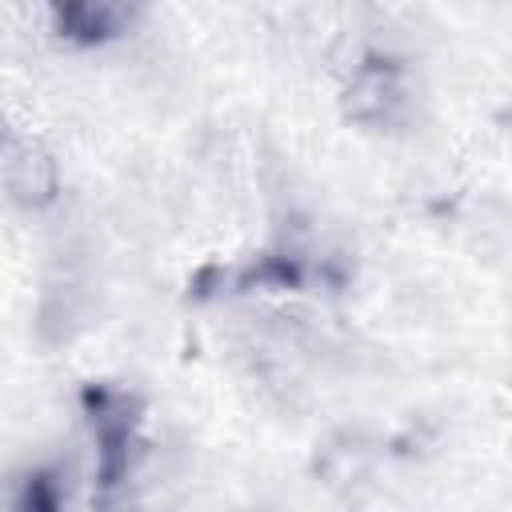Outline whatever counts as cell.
<instances>
[{
    "label": "cell",
    "instance_id": "7a4b0ae2",
    "mask_svg": "<svg viewBox=\"0 0 512 512\" xmlns=\"http://www.w3.org/2000/svg\"><path fill=\"white\" fill-rule=\"evenodd\" d=\"M52 28L80 48H100L136 28L148 0H44Z\"/></svg>",
    "mask_w": 512,
    "mask_h": 512
},
{
    "label": "cell",
    "instance_id": "6da1fadb",
    "mask_svg": "<svg viewBox=\"0 0 512 512\" xmlns=\"http://www.w3.org/2000/svg\"><path fill=\"white\" fill-rule=\"evenodd\" d=\"M84 408L96 440V484L100 492H112L132 476V464H136V448H140L136 400L128 392L96 384L84 392Z\"/></svg>",
    "mask_w": 512,
    "mask_h": 512
}]
</instances>
